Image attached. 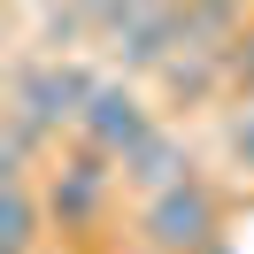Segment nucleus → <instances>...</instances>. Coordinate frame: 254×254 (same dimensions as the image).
<instances>
[{
	"mask_svg": "<svg viewBox=\"0 0 254 254\" xmlns=\"http://www.w3.org/2000/svg\"><path fill=\"white\" fill-rule=\"evenodd\" d=\"M39 192H47V223L62 239H93L100 223H108L116 192H124V170H116V154H100L93 139H54V162H47V177H39Z\"/></svg>",
	"mask_w": 254,
	"mask_h": 254,
	"instance_id": "nucleus-1",
	"label": "nucleus"
},
{
	"mask_svg": "<svg viewBox=\"0 0 254 254\" xmlns=\"http://www.w3.org/2000/svg\"><path fill=\"white\" fill-rule=\"evenodd\" d=\"M93 93H100V69L85 54H47V47H16L8 54V100H23L54 139H69L85 124Z\"/></svg>",
	"mask_w": 254,
	"mask_h": 254,
	"instance_id": "nucleus-2",
	"label": "nucleus"
},
{
	"mask_svg": "<svg viewBox=\"0 0 254 254\" xmlns=\"http://www.w3.org/2000/svg\"><path fill=\"white\" fill-rule=\"evenodd\" d=\"M223 216H231L223 185H216L208 170H192L185 185L139 200L131 239H139V254H200V247H216V239H223Z\"/></svg>",
	"mask_w": 254,
	"mask_h": 254,
	"instance_id": "nucleus-3",
	"label": "nucleus"
},
{
	"mask_svg": "<svg viewBox=\"0 0 254 254\" xmlns=\"http://www.w3.org/2000/svg\"><path fill=\"white\" fill-rule=\"evenodd\" d=\"M162 116L146 108V93H139V77H124V69H116V77H100V93H93V108H85V124L69 131V139H93L100 154H116L124 162L131 146L146 139V131H154Z\"/></svg>",
	"mask_w": 254,
	"mask_h": 254,
	"instance_id": "nucleus-4",
	"label": "nucleus"
},
{
	"mask_svg": "<svg viewBox=\"0 0 254 254\" xmlns=\"http://www.w3.org/2000/svg\"><path fill=\"white\" fill-rule=\"evenodd\" d=\"M116 170H124V192H131V200H154V192L185 185V177L200 170V154H192V139H185V131L154 124V131H146V139L131 146L124 162H116Z\"/></svg>",
	"mask_w": 254,
	"mask_h": 254,
	"instance_id": "nucleus-5",
	"label": "nucleus"
},
{
	"mask_svg": "<svg viewBox=\"0 0 254 254\" xmlns=\"http://www.w3.org/2000/svg\"><path fill=\"white\" fill-rule=\"evenodd\" d=\"M154 93H162V108H216V100H231V62H223V47H177L170 62L154 69Z\"/></svg>",
	"mask_w": 254,
	"mask_h": 254,
	"instance_id": "nucleus-6",
	"label": "nucleus"
},
{
	"mask_svg": "<svg viewBox=\"0 0 254 254\" xmlns=\"http://www.w3.org/2000/svg\"><path fill=\"white\" fill-rule=\"evenodd\" d=\"M108 47H116V69H124V77H154V69L185 47V0H154L139 23H124V31L108 39Z\"/></svg>",
	"mask_w": 254,
	"mask_h": 254,
	"instance_id": "nucleus-7",
	"label": "nucleus"
},
{
	"mask_svg": "<svg viewBox=\"0 0 254 254\" xmlns=\"http://www.w3.org/2000/svg\"><path fill=\"white\" fill-rule=\"evenodd\" d=\"M247 0H185V47H231L247 31Z\"/></svg>",
	"mask_w": 254,
	"mask_h": 254,
	"instance_id": "nucleus-8",
	"label": "nucleus"
},
{
	"mask_svg": "<svg viewBox=\"0 0 254 254\" xmlns=\"http://www.w3.org/2000/svg\"><path fill=\"white\" fill-rule=\"evenodd\" d=\"M93 8H85V0H62V8H47V16H39V39L31 47H47V54H77V47H93Z\"/></svg>",
	"mask_w": 254,
	"mask_h": 254,
	"instance_id": "nucleus-9",
	"label": "nucleus"
},
{
	"mask_svg": "<svg viewBox=\"0 0 254 254\" xmlns=\"http://www.w3.org/2000/svg\"><path fill=\"white\" fill-rule=\"evenodd\" d=\"M85 8H93V31H100V39H116L124 23H139L154 0H85Z\"/></svg>",
	"mask_w": 254,
	"mask_h": 254,
	"instance_id": "nucleus-10",
	"label": "nucleus"
},
{
	"mask_svg": "<svg viewBox=\"0 0 254 254\" xmlns=\"http://www.w3.org/2000/svg\"><path fill=\"white\" fill-rule=\"evenodd\" d=\"M223 62H231V93H254V16H247V31L223 47Z\"/></svg>",
	"mask_w": 254,
	"mask_h": 254,
	"instance_id": "nucleus-11",
	"label": "nucleus"
},
{
	"mask_svg": "<svg viewBox=\"0 0 254 254\" xmlns=\"http://www.w3.org/2000/svg\"><path fill=\"white\" fill-rule=\"evenodd\" d=\"M16 8H31V16H47V8H62V0H16Z\"/></svg>",
	"mask_w": 254,
	"mask_h": 254,
	"instance_id": "nucleus-12",
	"label": "nucleus"
},
{
	"mask_svg": "<svg viewBox=\"0 0 254 254\" xmlns=\"http://www.w3.org/2000/svg\"><path fill=\"white\" fill-rule=\"evenodd\" d=\"M200 254H239V247H231V231H223V239H216V247H200Z\"/></svg>",
	"mask_w": 254,
	"mask_h": 254,
	"instance_id": "nucleus-13",
	"label": "nucleus"
}]
</instances>
